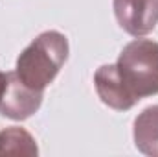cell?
<instances>
[{
  "instance_id": "4",
  "label": "cell",
  "mask_w": 158,
  "mask_h": 157,
  "mask_svg": "<svg viewBox=\"0 0 158 157\" xmlns=\"http://www.w3.org/2000/svg\"><path fill=\"white\" fill-rule=\"evenodd\" d=\"M118 26L132 37H145L158 26V0H112Z\"/></svg>"
},
{
  "instance_id": "6",
  "label": "cell",
  "mask_w": 158,
  "mask_h": 157,
  "mask_svg": "<svg viewBox=\"0 0 158 157\" xmlns=\"http://www.w3.org/2000/svg\"><path fill=\"white\" fill-rule=\"evenodd\" d=\"M132 141L143 155L158 157V104L145 107L134 118Z\"/></svg>"
},
{
  "instance_id": "8",
  "label": "cell",
  "mask_w": 158,
  "mask_h": 157,
  "mask_svg": "<svg viewBox=\"0 0 158 157\" xmlns=\"http://www.w3.org/2000/svg\"><path fill=\"white\" fill-rule=\"evenodd\" d=\"M4 87H6V74L0 70V96H2V92H4Z\"/></svg>"
},
{
  "instance_id": "7",
  "label": "cell",
  "mask_w": 158,
  "mask_h": 157,
  "mask_svg": "<svg viewBox=\"0 0 158 157\" xmlns=\"http://www.w3.org/2000/svg\"><path fill=\"white\" fill-rule=\"evenodd\" d=\"M37 154V141L24 128L9 126L0 131V157H33Z\"/></svg>"
},
{
  "instance_id": "3",
  "label": "cell",
  "mask_w": 158,
  "mask_h": 157,
  "mask_svg": "<svg viewBox=\"0 0 158 157\" xmlns=\"http://www.w3.org/2000/svg\"><path fill=\"white\" fill-rule=\"evenodd\" d=\"M44 91L28 87L15 70L6 72V87L0 96V117L9 120H26L42 105Z\"/></svg>"
},
{
  "instance_id": "5",
  "label": "cell",
  "mask_w": 158,
  "mask_h": 157,
  "mask_svg": "<svg viewBox=\"0 0 158 157\" xmlns=\"http://www.w3.org/2000/svg\"><path fill=\"white\" fill-rule=\"evenodd\" d=\"M94 87L98 98L114 111H127L138 104V100L131 94L127 85L118 72L116 63L101 65L94 74Z\"/></svg>"
},
{
  "instance_id": "2",
  "label": "cell",
  "mask_w": 158,
  "mask_h": 157,
  "mask_svg": "<svg viewBox=\"0 0 158 157\" xmlns=\"http://www.w3.org/2000/svg\"><path fill=\"white\" fill-rule=\"evenodd\" d=\"M118 72L131 94L142 98L158 94V43L136 37L127 43L116 61Z\"/></svg>"
},
{
  "instance_id": "1",
  "label": "cell",
  "mask_w": 158,
  "mask_h": 157,
  "mask_svg": "<svg viewBox=\"0 0 158 157\" xmlns=\"http://www.w3.org/2000/svg\"><path fill=\"white\" fill-rule=\"evenodd\" d=\"M68 39L57 30L39 34L17 57L15 72L28 87L44 91L68 59Z\"/></svg>"
}]
</instances>
